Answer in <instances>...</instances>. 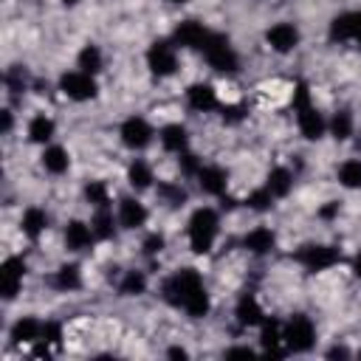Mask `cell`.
I'll return each mask as SVG.
<instances>
[{
	"label": "cell",
	"mask_w": 361,
	"mask_h": 361,
	"mask_svg": "<svg viewBox=\"0 0 361 361\" xmlns=\"http://www.w3.org/2000/svg\"><path fill=\"white\" fill-rule=\"evenodd\" d=\"M147 68L152 71V76L166 79L178 71V54H175V42L172 39H155L147 48Z\"/></svg>",
	"instance_id": "obj_5"
},
{
	"label": "cell",
	"mask_w": 361,
	"mask_h": 361,
	"mask_svg": "<svg viewBox=\"0 0 361 361\" xmlns=\"http://www.w3.org/2000/svg\"><path fill=\"white\" fill-rule=\"evenodd\" d=\"M169 3H186V0H169Z\"/></svg>",
	"instance_id": "obj_48"
},
{
	"label": "cell",
	"mask_w": 361,
	"mask_h": 361,
	"mask_svg": "<svg viewBox=\"0 0 361 361\" xmlns=\"http://www.w3.org/2000/svg\"><path fill=\"white\" fill-rule=\"evenodd\" d=\"M220 110H223L220 116H223L226 124H237V121H243V116H245V110H243L240 104H223Z\"/></svg>",
	"instance_id": "obj_39"
},
{
	"label": "cell",
	"mask_w": 361,
	"mask_h": 361,
	"mask_svg": "<svg viewBox=\"0 0 361 361\" xmlns=\"http://www.w3.org/2000/svg\"><path fill=\"white\" fill-rule=\"evenodd\" d=\"M42 166H45V172H51V175H62V172H68V166H71V155H68V149L59 147V144L45 147V149H42Z\"/></svg>",
	"instance_id": "obj_23"
},
{
	"label": "cell",
	"mask_w": 361,
	"mask_h": 361,
	"mask_svg": "<svg viewBox=\"0 0 361 361\" xmlns=\"http://www.w3.org/2000/svg\"><path fill=\"white\" fill-rule=\"evenodd\" d=\"M299 28L293 23H274L268 31H265V42L276 51V54H290L296 45H299Z\"/></svg>",
	"instance_id": "obj_12"
},
{
	"label": "cell",
	"mask_w": 361,
	"mask_h": 361,
	"mask_svg": "<svg viewBox=\"0 0 361 361\" xmlns=\"http://www.w3.org/2000/svg\"><path fill=\"white\" fill-rule=\"evenodd\" d=\"M296 259H299V265H302L305 271L319 274V271H327V268L338 265L341 254H338V248H333V245L310 243V245H302V248L296 251Z\"/></svg>",
	"instance_id": "obj_6"
},
{
	"label": "cell",
	"mask_w": 361,
	"mask_h": 361,
	"mask_svg": "<svg viewBox=\"0 0 361 361\" xmlns=\"http://www.w3.org/2000/svg\"><path fill=\"white\" fill-rule=\"evenodd\" d=\"M189 248L195 254H209L217 234H220V217L212 206H200L189 217Z\"/></svg>",
	"instance_id": "obj_2"
},
{
	"label": "cell",
	"mask_w": 361,
	"mask_h": 361,
	"mask_svg": "<svg viewBox=\"0 0 361 361\" xmlns=\"http://www.w3.org/2000/svg\"><path fill=\"white\" fill-rule=\"evenodd\" d=\"M23 276H25V262L20 257H8L0 265V293L3 299H14L23 288Z\"/></svg>",
	"instance_id": "obj_11"
},
{
	"label": "cell",
	"mask_w": 361,
	"mask_h": 361,
	"mask_svg": "<svg viewBox=\"0 0 361 361\" xmlns=\"http://www.w3.org/2000/svg\"><path fill=\"white\" fill-rule=\"evenodd\" d=\"M116 223L118 220H113V214L107 209H96V214L90 220V228H93L96 240H113L116 237Z\"/></svg>",
	"instance_id": "obj_32"
},
{
	"label": "cell",
	"mask_w": 361,
	"mask_h": 361,
	"mask_svg": "<svg viewBox=\"0 0 361 361\" xmlns=\"http://www.w3.org/2000/svg\"><path fill=\"white\" fill-rule=\"evenodd\" d=\"M54 133H56V124H54V118H48V116H34L31 121H28V138L34 141V144H48L51 138H54Z\"/></svg>",
	"instance_id": "obj_30"
},
{
	"label": "cell",
	"mask_w": 361,
	"mask_h": 361,
	"mask_svg": "<svg viewBox=\"0 0 361 361\" xmlns=\"http://www.w3.org/2000/svg\"><path fill=\"white\" fill-rule=\"evenodd\" d=\"M200 51H203L209 68L217 73H234L240 68V56H237L234 45L228 42V37H223V34H209V39Z\"/></svg>",
	"instance_id": "obj_4"
},
{
	"label": "cell",
	"mask_w": 361,
	"mask_h": 361,
	"mask_svg": "<svg viewBox=\"0 0 361 361\" xmlns=\"http://www.w3.org/2000/svg\"><path fill=\"white\" fill-rule=\"evenodd\" d=\"M158 141H161V147L166 152H178L180 155L189 147V133H186L183 124H164L161 133H158Z\"/></svg>",
	"instance_id": "obj_19"
},
{
	"label": "cell",
	"mask_w": 361,
	"mask_h": 361,
	"mask_svg": "<svg viewBox=\"0 0 361 361\" xmlns=\"http://www.w3.org/2000/svg\"><path fill=\"white\" fill-rule=\"evenodd\" d=\"M333 42H358L361 45V11H344L330 23Z\"/></svg>",
	"instance_id": "obj_10"
},
{
	"label": "cell",
	"mask_w": 361,
	"mask_h": 361,
	"mask_svg": "<svg viewBox=\"0 0 361 361\" xmlns=\"http://www.w3.org/2000/svg\"><path fill=\"white\" fill-rule=\"evenodd\" d=\"M169 358H189V353L183 350V347H169V353H166Z\"/></svg>",
	"instance_id": "obj_43"
},
{
	"label": "cell",
	"mask_w": 361,
	"mask_h": 361,
	"mask_svg": "<svg viewBox=\"0 0 361 361\" xmlns=\"http://www.w3.org/2000/svg\"><path fill=\"white\" fill-rule=\"evenodd\" d=\"M93 240H96V234H93L90 223L71 220L65 226V245H68V251H85V248L93 245Z\"/></svg>",
	"instance_id": "obj_17"
},
{
	"label": "cell",
	"mask_w": 361,
	"mask_h": 361,
	"mask_svg": "<svg viewBox=\"0 0 361 361\" xmlns=\"http://www.w3.org/2000/svg\"><path fill=\"white\" fill-rule=\"evenodd\" d=\"M147 290V276L141 271H127L118 282V293L121 296H141Z\"/></svg>",
	"instance_id": "obj_33"
},
{
	"label": "cell",
	"mask_w": 361,
	"mask_h": 361,
	"mask_svg": "<svg viewBox=\"0 0 361 361\" xmlns=\"http://www.w3.org/2000/svg\"><path fill=\"white\" fill-rule=\"evenodd\" d=\"M355 144H358V149H361V133H358V138H355Z\"/></svg>",
	"instance_id": "obj_47"
},
{
	"label": "cell",
	"mask_w": 361,
	"mask_h": 361,
	"mask_svg": "<svg viewBox=\"0 0 361 361\" xmlns=\"http://www.w3.org/2000/svg\"><path fill=\"white\" fill-rule=\"evenodd\" d=\"M358 355H361V353H358Z\"/></svg>",
	"instance_id": "obj_49"
},
{
	"label": "cell",
	"mask_w": 361,
	"mask_h": 361,
	"mask_svg": "<svg viewBox=\"0 0 361 361\" xmlns=\"http://www.w3.org/2000/svg\"><path fill=\"white\" fill-rule=\"evenodd\" d=\"M20 228H23V234H25L28 240H37V237H39V234L48 228V214H45L42 209L31 206V209H25V212H23Z\"/></svg>",
	"instance_id": "obj_27"
},
{
	"label": "cell",
	"mask_w": 361,
	"mask_h": 361,
	"mask_svg": "<svg viewBox=\"0 0 361 361\" xmlns=\"http://www.w3.org/2000/svg\"><path fill=\"white\" fill-rule=\"evenodd\" d=\"M296 124H299V133H302L307 141H319V138L324 135V130H327L324 116H322L310 102L302 104V107H296Z\"/></svg>",
	"instance_id": "obj_13"
},
{
	"label": "cell",
	"mask_w": 361,
	"mask_h": 361,
	"mask_svg": "<svg viewBox=\"0 0 361 361\" xmlns=\"http://www.w3.org/2000/svg\"><path fill=\"white\" fill-rule=\"evenodd\" d=\"M282 341L288 353H310L316 344V327L305 313H293L282 324Z\"/></svg>",
	"instance_id": "obj_3"
},
{
	"label": "cell",
	"mask_w": 361,
	"mask_h": 361,
	"mask_svg": "<svg viewBox=\"0 0 361 361\" xmlns=\"http://www.w3.org/2000/svg\"><path fill=\"white\" fill-rule=\"evenodd\" d=\"M209 34H212V31H206L203 23H197V20H183V23L175 25L172 42H175V48H195V51H200V48L206 45Z\"/></svg>",
	"instance_id": "obj_9"
},
{
	"label": "cell",
	"mask_w": 361,
	"mask_h": 361,
	"mask_svg": "<svg viewBox=\"0 0 361 361\" xmlns=\"http://www.w3.org/2000/svg\"><path fill=\"white\" fill-rule=\"evenodd\" d=\"M158 197L166 206H183L186 203V189L180 183H158Z\"/></svg>",
	"instance_id": "obj_35"
},
{
	"label": "cell",
	"mask_w": 361,
	"mask_h": 361,
	"mask_svg": "<svg viewBox=\"0 0 361 361\" xmlns=\"http://www.w3.org/2000/svg\"><path fill=\"white\" fill-rule=\"evenodd\" d=\"M85 197L87 203H93L96 209H107L110 206V192H107V183L104 180H90L85 186Z\"/></svg>",
	"instance_id": "obj_34"
},
{
	"label": "cell",
	"mask_w": 361,
	"mask_h": 361,
	"mask_svg": "<svg viewBox=\"0 0 361 361\" xmlns=\"http://www.w3.org/2000/svg\"><path fill=\"white\" fill-rule=\"evenodd\" d=\"M141 248H144V254L147 257H152V254H161L164 251V234H158V231H152L144 243H141Z\"/></svg>",
	"instance_id": "obj_38"
},
{
	"label": "cell",
	"mask_w": 361,
	"mask_h": 361,
	"mask_svg": "<svg viewBox=\"0 0 361 361\" xmlns=\"http://www.w3.org/2000/svg\"><path fill=\"white\" fill-rule=\"evenodd\" d=\"M152 166L144 161V158H135L130 166H127V183L135 189V192H144L152 186Z\"/></svg>",
	"instance_id": "obj_25"
},
{
	"label": "cell",
	"mask_w": 361,
	"mask_h": 361,
	"mask_svg": "<svg viewBox=\"0 0 361 361\" xmlns=\"http://www.w3.org/2000/svg\"><path fill=\"white\" fill-rule=\"evenodd\" d=\"M353 271H355V276L361 279V251L355 254V259H353Z\"/></svg>",
	"instance_id": "obj_45"
},
{
	"label": "cell",
	"mask_w": 361,
	"mask_h": 361,
	"mask_svg": "<svg viewBox=\"0 0 361 361\" xmlns=\"http://www.w3.org/2000/svg\"><path fill=\"white\" fill-rule=\"evenodd\" d=\"M274 200H276V197L262 186V189H254V192L245 197V206H248L251 212H268V209L274 206Z\"/></svg>",
	"instance_id": "obj_36"
},
{
	"label": "cell",
	"mask_w": 361,
	"mask_h": 361,
	"mask_svg": "<svg viewBox=\"0 0 361 361\" xmlns=\"http://www.w3.org/2000/svg\"><path fill=\"white\" fill-rule=\"evenodd\" d=\"M161 296L172 307H180L183 313H189L192 319H203L209 313V293L195 268H180L172 276H166L161 285Z\"/></svg>",
	"instance_id": "obj_1"
},
{
	"label": "cell",
	"mask_w": 361,
	"mask_h": 361,
	"mask_svg": "<svg viewBox=\"0 0 361 361\" xmlns=\"http://www.w3.org/2000/svg\"><path fill=\"white\" fill-rule=\"evenodd\" d=\"M76 65H79V71H85V73H99L102 68H104V56H102V48L99 45H93V42H87L82 51H79V56H76Z\"/></svg>",
	"instance_id": "obj_29"
},
{
	"label": "cell",
	"mask_w": 361,
	"mask_h": 361,
	"mask_svg": "<svg viewBox=\"0 0 361 361\" xmlns=\"http://www.w3.org/2000/svg\"><path fill=\"white\" fill-rule=\"evenodd\" d=\"M11 338L17 344H37L42 338V322H37L34 316H23L11 324Z\"/></svg>",
	"instance_id": "obj_21"
},
{
	"label": "cell",
	"mask_w": 361,
	"mask_h": 361,
	"mask_svg": "<svg viewBox=\"0 0 361 361\" xmlns=\"http://www.w3.org/2000/svg\"><path fill=\"white\" fill-rule=\"evenodd\" d=\"M274 245H276V234H274L268 226H257V228H251V231L243 237V248H245L248 254H254V257H262V254L274 251Z\"/></svg>",
	"instance_id": "obj_16"
},
{
	"label": "cell",
	"mask_w": 361,
	"mask_h": 361,
	"mask_svg": "<svg viewBox=\"0 0 361 361\" xmlns=\"http://www.w3.org/2000/svg\"><path fill=\"white\" fill-rule=\"evenodd\" d=\"M51 285H54L56 290H62V293L79 290V288H82V271H79V265H59V268L54 271Z\"/></svg>",
	"instance_id": "obj_24"
},
{
	"label": "cell",
	"mask_w": 361,
	"mask_h": 361,
	"mask_svg": "<svg viewBox=\"0 0 361 361\" xmlns=\"http://www.w3.org/2000/svg\"><path fill=\"white\" fill-rule=\"evenodd\" d=\"M327 130H330V135H333L336 141L353 138V133H355V118H353V113H350V110H336L333 118L327 121Z\"/></svg>",
	"instance_id": "obj_28"
},
{
	"label": "cell",
	"mask_w": 361,
	"mask_h": 361,
	"mask_svg": "<svg viewBox=\"0 0 361 361\" xmlns=\"http://www.w3.org/2000/svg\"><path fill=\"white\" fill-rule=\"evenodd\" d=\"M234 316H237V322H240L243 327H257V324H262V322H265L262 307H259V302L254 299V293H243V296L237 299Z\"/></svg>",
	"instance_id": "obj_18"
},
{
	"label": "cell",
	"mask_w": 361,
	"mask_h": 361,
	"mask_svg": "<svg viewBox=\"0 0 361 361\" xmlns=\"http://www.w3.org/2000/svg\"><path fill=\"white\" fill-rule=\"evenodd\" d=\"M327 358H350V350L347 347H333V350H327Z\"/></svg>",
	"instance_id": "obj_42"
},
{
	"label": "cell",
	"mask_w": 361,
	"mask_h": 361,
	"mask_svg": "<svg viewBox=\"0 0 361 361\" xmlns=\"http://www.w3.org/2000/svg\"><path fill=\"white\" fill-rule=\"evenodd\" d=\"M76 3H82V0H62V6H76Z\"/></svg>",
	"instance_id": "obj_46"
},
{
	"label": "cell",
	"mask_w": 361,
	"mask_h": 361,
	"mask_svg": "<svg viewBox=\"0 0 361 361\" xmlns=\"http://www.w3.org/2000/svg\"><path fill=\"white\" fill-rule=\"evenodd\" d=\"M259 327H262V333H259L262 350H265L268 355H282V353H285V350H282V347H285V341H282V324L274 322V319H271V322L265 319Z\"/></svg>",
	"instance_id": "obj_22"
},
{
	"label": "cell",
	"mask_w": 361,
	"mask_h": 361,
	"mask_svg": "<svg viewBox=\"0 0 361 361\" xmlns=\"http://www.w3.org/2000/svg\"><path fill=\"white\" fill-rule=\"evenodd\" d=\"M186 102H189L192 110L209 113V110L217 107V90L212 85H206V82H195V85L186 87Z\"/></svg>",
	"instance_id": "obj_15"
},
{
	"label": "cell",
	"mask_w": 361,
	"mask_h": 361,
	"mask_svg": "<svg viewBox=\"0 0 361 361\" xmlns=\"http://www.w3.org/2000/svg\"><path fill=\"white\" fill-rule=\"evenodd\" d=\"M59 90H62L71 102H90V99H96L99 85H96V76H93V73L68 71V73L59 76Z\"/></svg>",
	"instance_id": "obj_7"
},
{
	"label": "cell",
	"mask_w": 361,
	"mask_h": 361,
	"mask_svg": "<svg viewBox=\"0 0 361 361\" xmlns=\"http://www.w3.org/2000/svg\"><path fill=\"white\" fill-rule=\"evenodd\" d=\"M116 220H118V226L121 228H141L144 223H147V206L141 203V200H135V197H121L118 200V214H116Z\"/></svg>",
	"instance_id": "obj_14"
},
{
	"label": "cell",
	"mask_w": 361,
	"mask_h": 361,
	"mask_svg": "<svg viewBox=\"0 0 361 361\" xmlns=\"http://www.w3.org/2000/svg\"><path fill=\"white\" fill-rule=\"evenodd\" d=\"M180 169H183V175H197L200 164H197V158L192 152H180Z\"/></svg>",
	"instance_id": "obj_40"
},
{
	"label": "cell",
	"mask_w": 361,
	"mask_h": 361,
	"mask_svg": "<svg viewBox=\"0 0 361 361\" xmlns=\"http://www.w3.org/2000/svg\"><path fill=\"white\" fill-rule=\"evenodd\" d=\"M265 189L274 195V197H288L290 189H293V172L285 169V166H276L268 172V180H265Z\"/></svg>",
	"instance_id": "obj_26"
},
{
	"label": "cell",
	"mask_w": 361,
	"mask_h": 361,
	"mask_svg": "<svg viewBox=\"0 0 361 361\" xmlns=\"http://www.w3.org/2000/svg\"><path fill=\"white\" fill-rule=\"evenodd\" d=\"M42 341H48L51 347H59V341H62V327H59L56 322H45V324H42Z\"/></svg>",
	"instance_id": "obj_37"
},
{
	"label": "cell",
	"mask_w": 361,
	"mask_h": 361,
	"mask_svg": "<svg viewBox=\"0 0 361 361\" xmlns=\"http://www.w3.org/2000/svg\"><path fill=\"white\" fill-rule=\"evenodd\" d=\"M197 178V186H200V192L203 195H223L226 192V172L220 169V166H200V172L195 175Z\"/></svg>",
	"instance_id": "obj_20"
},
{
	"label": "cell",
	"mask_w": 361,
	"mask_h": 361,
	"mask_svg": "<svg viewBox=\"0 0 361 361\" xmlns=\"http://www.w3.org/2000/svg\"><path fill=\"white\" fill-rule=\"evenodd\" d=\"M11 124H14L11 110H3V133H8V130H11Z\"/></svg>",
	"instance_id": "obj_44"
},
{
	"label": "cell",
	"mask_w": 361,
	"mask_h": 361,
	"mask_svg": "<svg viewBox=\"0 0 361 361\" xmlns=\"http://www.w3.org/2000/svg\"><path fill=\"white\" fill-rule=\"evenodd\" d=\"M336 178H338V183L344 189H361V158H347L338 166Z\"/></svg>",
	"instance_id": "obj_31"
},
{
	"label": "cell",
	"mask_w": 361,
	"mask_h": 361,
	"mask_svg": "<svg viewBox=\"0 0 361 361\" xmlns=\"http://www.w3.org/2000/svg\"><path fill=\"white\" fill-rule=\"evenodd\" d=\"M118 135H121V144H124L127 149L141 152V149H147V147L152 144V135H155V133H152V127H149L147 118H141V116H130V118L121 124Z\"/></svg>",
	"instance_id": "obj_8"
},
{
	"label": "cell",
	"mask_w": 361,
	"mask_h": 361,
	"mask_svg": "<svg viewBox=\"0 0 361 361\" xmlns=\"http://www.w3.org/2000/svg\"><path fill=\"white\" fill-rule=\"evenodd\" d=\"M234 355H254V350H248V347H231V350H226V358H234Z\"/></svg>",
	"instance_id": "obj_41"
}]
</instances>
